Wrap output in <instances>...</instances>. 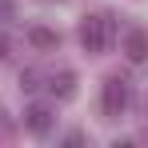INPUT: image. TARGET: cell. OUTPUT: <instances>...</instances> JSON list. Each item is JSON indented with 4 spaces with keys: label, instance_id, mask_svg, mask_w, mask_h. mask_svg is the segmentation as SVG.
I'll return each instance as SVG.
<instances>
[{
    "label": "cell",
    "instance_id": "cell-1",
    "mask_svg": "<svg viewBox=\"0 0 148 148\" xmlns=\"http://www.w3.org/2000/svg\"><path fill=\"white\" fill-rule=\"evenodd\" d=\"M112 40V20L108 16H84L80 20V44L84 52H104Z\"/></svg>",
    "mask_w": 148,
    "mask_h": 148
},
{
    "label": "cell",
    "instance_id": "cell-7",
    "mask_svg": "<svg viewBox=\"0 0 148 148\" xmlns=\"http://www.w3.org/2000/svg\"><path fill=\"white\" fill-rule=\"evenodd\" d=\"M36 80H40V76L32 72V68H28V72H20V88H24V92H36V88H40Z\"/></svg>",
    "mask_w": 148,
    "mask_h": 148
},
{
    "label": "cell",
    "instance_id": "cell-3",
    "mask_svg": "<svg viewBox=\"0 0 148 148\" xmlns=\"http://www.w3.org/2000/svg\"><path fill=\"white\" fill-rule=\"evenodd\" d=\"M124 56H128L132 64H144L148 60V32L144 28H128V32H124Z\"/></svg>",
    "mask_w": 148,
    "mask_h": 148
},
{
    "label": "cell",
    "instance_id": "cell-6",
    "mask_svg": "<svg viewBox=\"0 0 148 148\" xmlns=\"http://www.w3.org/2000/svg\"><path fill=\"white\" fill-rule=\"evenodd\" d=\"M28 44H32V48H56V44H60V32L36 24V28H28Z\"/></svg>",
    "mask_w": 148,
    "mask_h": 148
},
{
    "label": "cell",
    "instance_id": "cell-8",
    "mask_svg": "<svg viewBox=\"0 0 148 148\" xmlns=\"http://www.w3.org/2000/svg\"><path fill=\"white\" fill-rule=\"evenodd\" d=\"M12 8H16L12 0H0V20H8V16H12Z\"/></svg>",
    "mask_w": 148,
    "mask_h": 148
},
{
    "label": "cell",
    "instance_id": "cell-2",
    "mask_svg": "<svg viewBox=\"0 0 148 148\" xmlns=\"http://www.w3.org/2000/svg\"><path fill=\"white\" fill-rule=\"evenodd\" d=\"M128 104H132V88H128V80L108 76L104 88H100V108H104V116H120Z\"/></svg>",
    "mask_w": 148,
    "mask_h": 148
},
{
    "label": "cell",
    "instance_id": "cell-4",
    "mask_svg": "<svg viewBox=\"0 0 148 148\" xmlns=\"http://www.w3.org/2000/svg\"><path fill=\"white\" fill-rule=\"evenodd\" d=\"M24 128H28V132H36V136H44V132L52 128V112L44 108V104H32V108L24 112Z\"/></svg>",
    "mask_w": 148,
    "mask_h": 148
},
{
    "label": "cell",
    "instance_id": "cell-5",
    "mask_svg": "<svg viewBox=\"0 0 148 148\" xmlns=\"http://www.w3.org/2000/svg\"><path fill=\"white\" fill-rule=\"evenodd\" d=\"M48 92H52L56 100H72V92H76V76H72V72H56V76L48 80Z\"/></svg>",
    "mask_w": 148,
    "mask_h": 148
}]
</instances>
